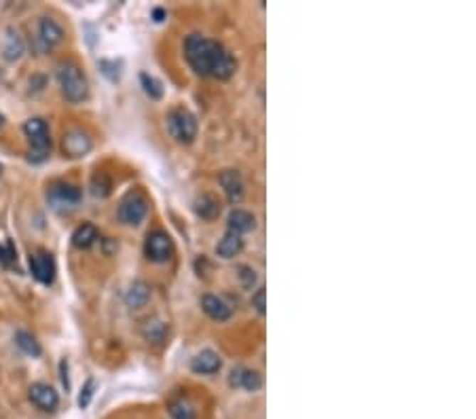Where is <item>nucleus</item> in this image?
<instances>
[{
	"mask_svg": "<svg viewBox=\"0 0 476 419\" xmlns=\"http://www.w3.org/2000/svg\"><path fill=\"white\" fill-rule=\"evenodd\" d=\"M184 58L199 77H212L218 81H229L238 68L236 60L221 43L201 34L186 36Z\"/></svg>",
	"mask_w": 476,
	"mask_h": 419,
	"instance_id": "obj_1",
	"label": "nucleus"
},
{
	"mask_svg": "<svg viewBox=\"0 0 476 419\" xmlns=\"http://www.w3.org/2000/svg\"><path fill=\"white\" fill-rule=\"evenodd\" d=\"M58 83L62 89V95L70 102V104H80L83 100H87L89 95V85L87 79L83 77L80 68L73 62H62L55 70Z\"/></svg>",
	"mask_w": 476,
	"mask_h": 419,
	"instance_id": "obj_2",
	"label": "nucleus"
},
{
	"mask_svg": "<svg viewBox=\"0 0 476 419\" xmlns=\"http://www.w3.org/2000/svg\"><path fill=\"white\" fill-rule=\"evenodd\" d=\"M23 134L30 142V159L32 161H45L51 153V136H49V125L34 117L23 123Z\"/></svg>",
	"mask_w": 476,
	"mask_h": 419,
	"instance_id": "obj_3",
	"label": "nucleus"
},
{
	"mask_svg": "<svg viewBox=\"0 0 476 419\" xmlns=\"http://www.w3.org/2000/svg\"><path fill=\"white\" fill-rule=\"evenodd\" d=\"M169 136L180 144H191L197 136V119L186 108H171L165 117Z\"/></svg>",
	"mask_w": 476,
	"mask_h": 419,
	"instance_id": "obj_4",
	"label": "nucleus"
},
{
	"mask_svg": "<svg viewBox=\"0 0 476 419\" xmlns=\"http://www.w3.org/2000/svg\"><path fill=\"white\" fill-rule=\"evenodd\" d=\"M47 199H49L53 210H58V212H73L80 203V199H83V191L77 184H70V182H55L49 189Z\"/></svg>",
	"mask_w": 476,
	"mask_h": 419,
	"instance_id": "obj_5",
	"label": "nucleus"
},
{
	"mask_svg": "<svg viewBox=\"0 0 476 419\" xmlns=\"http://www.w3.org/2000/svg\"><path fill=\"white\" fill-rule=\"evenodd\" d=\"M149 212V203H147V197L140 195V193H129L123 197V201L119 203V210H117V216L123 225H129V227H136L144 221Z\"/></svg>",
	"mask_w": 476,
	"mask_h": 419,
	"instance_id": "obj_6",
	"label": "nucleus"
},
{
	"mask_svg": "<svg viewBox=\"0 0 476 419\" xmlns=\"http://www.w3.org/2000/svg\"><path fill=\"white\" fill-rule=\"evenodd\" d=\"M174 252V246H171V240L167 233L163 231H153L147 235V242H144V254L149 260L153 262H167L169 256Z\"/></svg>",
	"mask_w": 476,
	"mask_h": 419,
	"instance_id": "obj_7",
	"label": "nucleus"
},
{
	"mask_svg": "<svg viewBox=\"0 0 476 419\" xmlns=\"http://www.w3.org/2000/svg\"><path fill=\"white\" fill-rule=\"evenodd\" d=\"M30 269L41 284L49 286L55 280V260L47 250H38L30 256Z\"/></svg>",
	"mask_w": 476,
	"mask_h": 419,
	"instance_id": "obj_8",
	"label": "nucleus"
},
{
	"mask_svg": "<svg viewBox=\"0 0 476 419\" xmlns=\"http://www.w3.org/2000/svg\"><path fill=\"white\" fill-rule=\"evenodd\" d=\"M91 138L83 129H70L62 140V149L68 157H83L91 151Z\"/></svg>",
	"mask_w": 476,
	"mask_h": 419,
	"instance_id": "obj_9",
	"label": "nucleus"
},
{
	"mask_svg": "<svg viewBox=\"0 0 476 419\" xmlns=\"http://www.w3.org/2000/svg\"><path fill=\"white\" fill-rule=\"evenodd\" d=\"M30 401L38 409H43V411H55L58 405H60L58 392L51 386H47V383H32V388H30Z\"/></svg>",
	"mask_w": 476,
	"mask_h": 419,
	"instance_id": "obj_10",
	"label": "nucleus"
},
{
	"mask_svg": "<svg viewBox=\"0 0 476 419\" xmlns=\"http://www.w3.org/2000/svg\"><path fill=\"white\" fill-rule=\"evenodd\" d=\"M218 182H221V186H223V191H225V195H227V199H229L231 203H239V201L243 199L245 186H243V180H241V176H239L236 169H225V171H221Z\"/></svg>",
	"mask_w": 476,
	"mask_h": 419,
	"instance_id": "obj_11",
	"label": "nucleus"
},
{
	"mask_svg": "<svg viewBox=\"0 0 476 419\" xmlns=\"http://www.w3.org/2000/svg\"><path fill=\"white\" fill-rule=\"evenodd\" d=\"M221 366H223V360H221V356H218L214 349H203V351H199V354L193 358V362H191V368H193V373H197V375H214V373L221 371Z\"/></svg>",
	"mask_w": 476,
	"mask_h": 419,
	"instance_id": "obj_12",
	"label": "nucleus"
},
{
	"mask_svg": "<svg viewBox=\"0 0 476 419\" xmlns=\"http://www.w3.org/2000/svg\"><path fill=\"white\" fill-rule=\"evenodd\" d=\"M201 307H203L206 316L212 318L214 322H227L231 318V307L214 295H203L201 297Z\"/></svg>",
	"mask_w": 476,
	"mask_h": 419,
	"instance_id": "obj_13",
	"label": "nucleus"
},
{
	"mask_svg": "<svg viewBox=\"0 0 476 419\" xmlns=\"http://www.w3.org/2000/svg\"><path fill=\"white\" fill-rule=\"evenodd\" d=\"M256 229V218L254 214L245 212V210H231L229 218H227V231L236 233V235H243V233H250Z\"/></svg>",
	"mask_w": 476,
	"mask_h": 419,
	"instance_id": "obj_14",
	"label": "nucleus"
},
{
	"mask_svg": "<svg viewBox=\"0 0 476 419\" xmlns=\"http://www.w3.org/2000/svg\"><path fill=\"white\" fill-rule=\"evenodd\" d=\"M229 381H231L233 388H243V390H248V392H256V390H260V386H263V377H260V373L250 371V368H233Z\"/></svg>",
	"mask_w": 476,
	"mask_h": 419,
	"instance_id": "obj_15",
	"label": "nucleus"
},
{
	"mask_svg": "<svg viewBox=\"0 0 476 419\" xmlns=\"http://www.w3.org/2000/svg\"><path fill=\"white\" fill-rule=\"evenodd\" d=\"M38 34H41V41L45 43V47H53V45H60V43L64 41V30H62V26H60L55 19H51V17L41 19Z\"/></svg>",
	"mask_w": 476,
	"mask_h": 419,
	"instance_id": "obj_16",
	"label": "nucleus"
},
{
	"mask_svg": "<svg viewBox=\"0 0 476 419\" xmlns=\"http://www.w3.org/2000/svg\"><path fill=\"white\" fill-rule=\"evenodd\" d=\"M2 53H4V60H9V62L19 60L21 53H23V41H21V36H19L13 28L6 30L4 45H2Z\"/></svg>",
	"mask_w": 476,
	"mask_h": 419,
	"instance_id": "obj_17",
	"label": "nucleus"
},
{
	"mask_svg": "<svg viewBox=\"0 0 476 419\" xmlns=\"http://www.w3.org/2000/svg\"><path fill=\"white\" fill-rule=\"evenodd\" d=\"M241 248H243L241 235H236V233L227 231L225 238L216 244V254L221 258H233V256H238L239 252H241Z\"/></svg>",
	"mask_w": 476,
	"mask_h": 419,
	"instance_id": "obj_18",
	"label": "nucleus"
},
{
	"mask_svg": "<svg viewBox=\"0 0 476 419\" xmlns=\"http://www.w3.org/2000/svg\"><path fill=\"white\" fill-rule=\"evenodd\" d=\"M195 212L203 221H214L221 214V206H218V201L212 195H199L195 199Z\"/></svg>",
	"mask_w": 476,
	"mask_h": 419,
	"instance_id": "obj_19",
	"label": "nucleus"
},
{
	"mask_svg": "<svg viewBox=\"0 0 476 419\" xmlns=\"http://www.w3.org/2000/svg\"><path fill=\"white\" fill-rule=\"evenodd\" d=\"M95 240H97V229L91 223H83L80 227H77V231L73 233V244L79 250L89 248Z\"/></svg>",
	"mask_w": 476,
	"mask_h": 419,
	"instance_id": "obj_20",
	"label": "nucleus"
},
{
	"mask_svg": "<svg viewBox=\"0 0 476 419\" xmlns=\"http://www.w3.org/2000/svg\"><path fill=\"white\" fill-rule=\"evenodd\" d=\"M149 299H151V290L144 282H136L125 295V301H127L129 307H142V305L149 303Z\"/></svg>",
	"mask_w": 476,
	"mask_h": 419,
	"instance_id": "obj_21",
	"label": "nucleus"
},
{
	"mask_svg": "<svg viewBox=\"0 0 476 419\" xmlns=\"http://www.w3.org/2000/svg\"><path fill=\"white\" fill-rule=\"evenodd\" d=\"M15 343H17V347H19L26 356H30V358H38L41 351H43L41 345H38V341L30 335L28 331H17V333H15Z\"/></svg>",
	"mask_w": 476,
	"mask_h": 419,
	"instance_id": "obj_22",
	"label": "nucleus"
},
{
	"mask_svg": "<svg viewBox=\"0 0 476 419\" xmlns=\"http://www.w3.org/2000/svg\"><path fill=\"white\" fill-rule=\"evenodd\" d=\"M167 413L171 419H197L195 415V409L189 401L184 398H176L167 405Z\"/></svg>",
	"mask_w": 476,
	"mask_h": 419,
	"instance_id": "obj_23",
	"label": "nucleus"
},
{
	"mask_svg": "<svg viewBox=\"0 0 476 419\" xmlns=\"http://www.w3.org/2000/svg\"><path fill=\"white\" fill-rule=\"evenodd\" d=\"M140 83L144 87V91H147V95L149 97H153V100H161V95H163V87L159 83L155 77H151V75H147V73H142L140 75Z\"/></svg>",
	"mask_w": 476,
	"mask_h": 419,
	"instance_id": "obj_24",
	"label": "nucleus"
},
{
	"mask_svg": "<svg viewBox=\"0 0 476 419\" xmlns=\"http://www.w3.org/2000/svg\"><path fill=\"white\" fill-rule=\"evenodd\" d=\"M165 333H167V329H165V324L159 322V320H149L147 327H144V336H147L149 341H153V343H161V341L165 339Z\"/></svg>",
	"mask_w": 476,
	"mask_h": 419,
	"instance_id": "obj_25",
	"label": "nucleus"
},
{
	"mask_svg": "<svg viewBox=\"0 0 476 419\" xmlns=\"http://www.w3.org/2000/svg\"><path fill=\"white\" fill-rule=\"evenodd\" d=\"M110 186L112 184H110V180H108L106 174H95L93 180H91V193L95 197H106L110 193Z\"/></svg>",
	"mask_w": 476,
	"mask_h": 419,
	"instance_id": "obj_26",
	"label": "nucleus"
},
{
	"mask_svg": "<svg viewBox=\"0 0 476 419\" xmlns=\"http://www.w3.org/2000/svg\"><path fill=\"white\" fill-rule=\"evenodd\" d=\"M238 275H239L241 286H243V288H248V290H252V286L256 284V271H254L252 267H248V265H239Z\"/></svg>",
	"mask_w": 476,
	"mask_h": 419,
	"instance_id": "obj_27",
	"label": "nucleus"
},
{
	"mask_svg": "<svg viewBox=\"0 0 476 419\" xmlns=\"http://www.w3.org/2000/svg\"><path fill=\"white\" fill-rule=\"evenodd\" d=\"M93 390H95V381H93V379H87L79 396L80 409H87V407H89V403H91V398H93Z\"/></svg>",
	"mask_w": 476,
	"mask_h": 419,
	"instance_id": "obj_28",
	"label": "nucleus"
},
{
	"mask_svg": "<svg viewBox=\"0 0 476 419\" xmlns=\"http://www.w3.org/2000/svg\"><path fill=\"white\" fill-rule=\"evenodd\" d=\"M265 299H267V290L260 286L254 295H252V307L258 312V314H265V309H267V303H265Z\"/></svg>",
	"mask_w": 476,
	"mask_h": 419,
	"instance_id": "obj_29",
	"label": "nucleus"
},
{
	"mask_svg": "<svg viewBox=\"0 0 476 419\" xmlns=\"http://www.w3.org/2000/svg\"><path fill=\"white\" fill-rule=\"evenodd\" d=\"M60 371H62V383H64V388L68 390V388H70V381H68V362H66V360L60 362Z\"/></svg>",
	"mask_w": 476,
	"mask_h": 419,
	"instance_id": "obj_30",
	"label": "nucleus"
},
{
	"mask_svg": "<svg viewBox=\"0 0 476 419\" xmlns=\"http://www.w3.org/2000/svg\"><path fill=\"white\" fill-rule=\"evenodd\" d=\"M153 15H155V19H157V21H161V17H163V11H161V9H155V11H153Z\"/></svg>",
	"mask_w": 476,
	"mask_h": 419,
	"instance_id": "obj_31",
	"label": "nucleus"
},
{
	"mask_svg": "<svg viewBox=\"0 0 476 419\" xmlns=\"http://www.w3.org/2000/svg\"><path fill=\"white\" fill-rule=\"evenodd\" d=\"M4 125V119H2V115H0V127Z\"/></svg>",
	"mask_w": 476,
	"mask_h": 419,
	"instance_id": "obj_32",
	"label": "nucleus"
}]
</instances>
